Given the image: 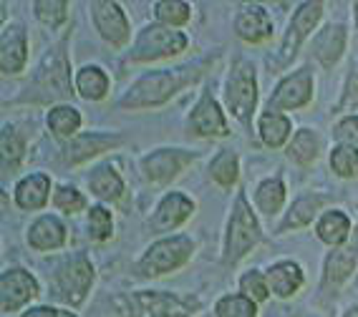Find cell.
Returning a JSON list of instances; mask_svg holds the SVG:
<instances>
[{
	"label": "cell",
	"instance_id": "12",
	"mask_svg": "<svg viewBox=\"0 0 358 317\" xmlns=\"http://www.w3.org/2000/svg\"><path fill=\"white\" fill-rule=\"evenodd\" d=\"M310 96H313V76L308 68H301L278 86L273 108H301L310 101Z\"/></svg>",
	"mask_w": 358,
	"mask_h": 317
},
{
	"label": "cell",
	"instance_id": "36",
	"mask_svg": "<svg viewBox=\"0 0 358 317\" xmlns=\"http://www.w3.org/2000/svg\"><path fill=\"white\" fill-rule=\"evenodd\" d=\"M217 317H255V302L240 295L222 297L217 302Z\"/></svg>",
	"mask_w": 358,
	"mask_h": 317
},
{
	"label": "cell",
	"instance_id": "4",
	"mask_svg": "<svg viewBox=\"0 0 358 317\" xmlns=\"http://www.w3.org/2000/svg\"><path fill=\"white\" fill-rule=\"evenodd\" d=\"M224 98H227V108L232 111V116H237L243 124H248L252 119L257 91H255V71H252V66L248 61H237L235 64L230 78H227Z\"/></svg>",
	"mask_w": 358,
	"mask_h": 317
},
{
	"label": "cell",
	"instance_id": "44",
	"mask_svg": "<svg viewBox=\"0 0 358 317\" xmlns=\"http://www.w3.org/2000/svg\"><path fill=\"white\" fill-rule=\"evenodd\" d=\"M345 317H358V307H356V310H351V312H348V315H345Z\"/></svg>",
	"mask_w": 358,
	"mask_h": 317
},
{
	"label": "cell",
	"instance_id": "21",
	"mask_svg": "<svg viewBox=\"0 0 358 317\" xmlns=\"http://www.w3.org/2000/svg\"><path fill=\"white\" fill-rule=\"evenodd\" d=\"M268 285H270V290L275 292L278 297H290V295H295L303 285L301 267L293 265V262H280V265L270 267Z\"/></svg>",
	"mask_w": 358,
	"mask_h": 317
},
{
	"label": "cell",
	"instance_id": "35",
	"mask_svg": "<svg viewBox=\"0 0 358 317\" xmlns=\"http://www.w3.org/2000/svg\"><path fill=\"white\" fill-rule=\"evenodd\" d=\"M157 18L166 26H185L189 20V6L187 3H177V0H162L157 3Z\"/></svg>",
	"mask_w": 358,
	"mask_h": 317
},
{
	"label": "cell",
	"instance_id": "26",
	"mask_svg": "<svg viewBox=\"0 0 358 317\" xmlns=\"http://www.w3.org/2000/svg\"><path fill=\"white\" fill-rule=\"evenodd\" d=\"M76 86L83 98L99 101V98H103L106 91H109V78H106V73H103L101 68H96V66H86V68L78 73Z\"/></svg>",
	"mask_w": 358,
	"mask_h": 317
},
{
	"label": "cell",
	"instance_id": "41",
	"mask_svg": "<svg viewBox=\"0 0 358 317\" xmlns=\"http://www.w3.org/2000/svg\"><path fill=\"white\" fill-rule=\"evenodd\" d=\"M336 139L348 141V146L358 144V116H351V119L341 121L338 126H336Z\"/></svg>",
	"mask_w": 358,
	"mask_h": 317
},
{
	"label": "cell",
	"instance_id": "43",
	"mask_svg": "<svg viewBox=\"0 0 358 317\" xmlns=\"http://www.w3.org/2000/svg\"><path fill=\"white\" fill-rule=\"evenodd\" d=\"M23 317H73V315L64 310H53V307H36V310L26 312Z\"/></svg>",
	"mask_w": 358,
	"mask_h": 317
},
{
	"label": "cell",
	"instance_id": "38",
	"mask_svg": "<svg viewBox=\"0 0 358 317\" xmlns=\"http://www.w3.org/2000/svg\"><path fill=\"white\" fill-rule=\"evenodd\" d=\"M89 232L96 242L109 239V235H111V214L109 212L101 209V207H94V209L89 212Z\"/></svg>",
	"mask_w": 358,
	"mask_h": 317
},
{
	"label": "cell",
	"instance_id": "22",
	"mask_svg": "<svg viewBox=\"0 0 358 317\" xmlns=\"http://www.w3.org/2000/svg\"><path fill=\"white\" fill-rule=\"evenodd\" d=\"M345 48V31L343 26H328L320 31L313 43V53L323 66H333L341 58Z\"/></svg>",
	"mask_w": 358,
	"mask_h": 317
},
{
	"label": "cell",
	"instance_id": "13",
	"mask_svg": "<svg viewBox=\"0 0 358 317\" xmlns=\"http://www.w3.org/2000/svg\"><path fill=\"white\" fill-rule=\"evenodd\" d=\"M320 13H323V3H303L301 10L295 13L293 23L288 28V36L282 40V61H290L298 51V45L306 40V36L310 33V28L318 23Z\"/></svg>",
	"mask_w": 358,
	"mask_h": 317
},
{
	"label": "cell",
	"instance_id": "24",
	"mask_svg": "<svg viewBox=\"0 0 358 317\" xmlns=\"http://www.w3.org/2000/svg\"><path fill=\"white\" fill-rule=\"evenodd\" d=\"M89 186H91V191L101 199H119L124 191V182H122V177L116 174L114 166H99L96 172L91 174Z\"/></svg>",
	"mask_w": 358,
	"mask_h": 317
},
{
	"label": "cell",
	"instance_id": "16",
	"mask_svg": "<svg viewBox=\"0 0 358 317\" xmlns=\"http://www.w3.org/2000/svg\"><path fill=\"white\" fill-rule=\"evenodd\" d=\"M192 209H194L192 199L182 197V194H169V197L162 199L157 216L152 219V227L157 229V232H166V229L179 227L187 216L192 214Z\"/></svg>",
	"mask_w": 358,
	"mask_h": 317
},
{
	"label": "cell",
	"instance_id": "2",
	"mask_svg": "<svg viewBox=\"0 0 358 317\" xmlns=\"http://www.w3.org/2000/svg\"><path fill=\"white\" fill-rule=\"evenodd\" d=\"M260 239V227H257L255 216L250 212L248 202L240 194L235 202V212L230 219V232H227V247H224V262L235 265L237 260H243L250 249L255 247Z\"/></svg>",
	"mask_w": 358,
	"mask_h": 317
},
{
	"label": "cell",
	"instance_id": "20",
	"mask_svg": "<svg viewBox=\"0 0 358 317\" xmlns=\"http://www.w3.org/2000/svg\"><path fill=\"white\" fill-rule=\"evenodd\" d=\"M28 242L33 249H56L66 242V227L56 216H41L28 232Z\"/></svg>",
	"mask_w": 358,
	"mask_h": 317
},
{
	"label": "cell",
	"instance_id": "40",
	"mask_svg": "<svg viewBox=\"0 0 358 317\" xmlns=\"http://www.w3.org/2000/svg\"><path fill=\"white\" fill-rule=\"evenodd\" d=\"M53 202H56L58 209H64V212H81L83 207H86V199H83L73 186H61V189L56 191Z\"/></svg>",
	"mask_w": 358,
	"mask_h": 317
},
{
	"label": "cell",
	"instance_id": "29",
	"mask_svg": "<svg viewBox=\"0 0 358 317\" xmlns=\"http://www.w3.org/2000/svg\"><path fill=\"white\" fill-rule=\"evenodd\" d=\"M45 121H48V126H51V131L56 133L58 139H69V136H73V133L78 131V126H81V116H78L76 108H71V106L53 108Z\"/></svg>",
	"mask_w": 358,
	"mask_h": 317
},
{
	"label": "cell",
	"instance_id": "15",
	"mask_svg": "<svg viewBox=\"0 0 358 317\" xmlns=\"http://www.w3.org/2000/svg\"><path fill=\"white\" fill-rule=\"evenodd\" d=\"M28 58V45H26V33L20 26H8L3 31V51H0V66L3 73H20L26 66Z\"/></svg>",
	"mask_w": 358,
	"mask_h": 317
},
{
	"label": "cell",
	"instance_id": "25",
	"mask_svg": "<svg viewBox=\"0 0 358 317\" xmlns=\"http://www.w3.org/2000/svg\"><path fill=\"white\" fill-rule=\"evenodd\" d=\"M326 204V197H320V194H310V197H301L298 202L293 204V209H290V214L282 219L280 229L285 232V229H295V227H306L310 219L315 216V212L320 209Z\"/></svg>",
	"mask_w": 358,
	"mask_h": 317
},
{
	"label": "cell",
	"instance_id": "34",
	"mask_svg": "<svg viewBox=\"0 0 358 317\" xmlns=\"http://www.w3.org/2000/svg\"><path fill=\"white\" fill-rule=\"evenodd\" d=\"M331 166L338 177L353 179L358 174V152L353 146H338V149H333Z\"/></svg>",
	"mask_w": 358,
	"mask_h": 317
},
{
	"label": "cell",
	"instance_id": "9",
	"mask_svg": "<svg viewBox=\"0 0 358 317\" xmlns=\"http://www.w3.org/2000/svg\"><path fill=\"white\" fill-rule=\"evenodd\" d=\"M91 13H94V23H96L99 33H101L111 45L127 43L129 40V20L116 3H109V0L91 3Z\"/></svg>",
	"mask_w": 358,
	"mask_h": 317
},
{
	"label": "cell",
	"instance_id": "19",
	"mask_svg": "<svg viewBox=\"0 0 358 317\" xmlns=\"http://www.w3.org/2000/svg\"><path fill=\"white\" fill-rule=\"evenodd\" d=\"M48 189H51V179L45 174H31L15 186V202L20 209H41L48 202Z\"/></svg>",
	"mask_w": 358,
	"mask_h": 317
},
{
	"label": "cell",
	"instance_id": "3",
	"mask_svg": "<svg viewBox=\"0 0 358 317\" xmlns=\"http://www.w3.org/2000/svg\"><path fill=\"white\" fill-rule=\"evenodd\" d=\"M192 239L187 237H172V239H162L154 247H149V252L141 257L139 262V274L144 277H157V274L172 272L177 267L185 265L192 257Z\"/></svg>",
	"mask_w": 358,
	"mask_h": 317
},
{
	"label": "cell",
	"instance_id": "39",
	"mask_svg": "<svg viewBox=\"0 0 358 317\" xmlns=\"http://www.w3.org/2000/svg\"><path fill=\"white\" fill-rule=\"evenodd\" d=\"M243 287L245 297H250L252 302H262V300H268V282L262 279L260 272H248L240 282Z\"/></svg>",
	"mask_w": 358,
	"mask_h": 317
},
{
	"label": "cell",
	"instance_id": "6",
	"mask_svg": "<svg viewBox=\"0 0 358 317\" xmlns=\"http://www.w3.org/2000/svg\"><path fill=\"white\" fill-rule=\"evenodd\" d=\"M36 101H53V98H66L71 96L69 66L61 53V48H53L51 56H45L43 66L38 68V76L33 83Z\"/></svg>",
	"mask_w": 358,
	"mask_h": 317
},
{
	"label": "cell",
	"instance_id": "14",
	"mask_svg": "<svg viewBox=\"0 0 358 317\" xmlns=\"http://www.w3.org/2000/svg\"><path fill=\"white\" fill-rule=\"evenodd\" d=\"M189 124H192V128L199 136H215V139H220V136L230 133L224 114L220 111L217 101L212 96H202V101L194 106L192 116H189Z\"/></svg>",
	"mask_w": 358,
	"mask_h": 317
},
{
	"label": "cell",
	"instance_id": "37",
	"mask_svg": "<svg viewBox=\"0 0 358 317\" xmlns=\"http://www.w3.org/2000/svg\"><path fill=\"white\" fill-rule=\"evenodd\" d=\"M36 15H38L41 20H43L45 26H61L66 18H69V3H64V0H38L36 3Z\"/></svg>",
	"mask_w": 358,
	"mask_h": 317
},
{
	"label": "cell",
	"instance_id": "23",
	"mask_svg": "<svg viewBox=\"0 0 358 317\" xmlns=\"http://www.w3.org/2000/svg\"><path fill=\"white\" fill-rule=\"evenodd\" d=\"M260 136L270 149H278V146H282L285 141H288L290 121L282 114H278V111H270L268 108L260 119Z\"/></svg>",
	"mask_w": 358,
	"mask_h": 317
},
{
	"label": "cell",
	"instance_id": "30",
	"mask_svg": "<svg viewBox=\"0 0 358 317\" xmlns=\"http://www.w3.org/2000/svg\"><path fill=\"white\" fill-rule=\"evenodd\" d=\"M353 262H356V254H353L351 249L333 252L326 262V285H331V287L341 285V282L353 272Z\"/></svg>",
	"mask_w": 358,
	"mask_h": 317
},
{
	"label": "cell",
	"instance_id": "8",
	"mask_svg": "<svg viewBox=\"0 0 358 317\" xmlns=\"http://www.w3.org/2000/svg\"><path fill=\"white\" fill-rule=\"evenodd\" d=\"M56 279H58L61 297L71 304H81L91 287V279H94V270H91L86 257H73V260L56 274Z\"/></svg>",
	"mask_w": 358,
	"mask_h": 317
},
{
	"label": "cell",
	"instance_id": "18",
	"mask_svg": "<svg viewBox=\"0 0 358 317\" xmlns=\"http://www.w3.org/2000/svg\"><path fill=\"white\" fill-rule=\"evenodd\" d=\"M237 36L250 43H262L265 38H270V33H273V23H270L268 13L262 10L260 6H250L245 8L243 13L237 15Z\"/></svg>",
	"mask_w": 358,
	"mask_h": 317
},
{
	"label": "cell",
	"instance_id": "10",
	"mask_svg": "<svg viewBox=\"0 0 358 317\" xmlns=\"http://www.w3.org/2000/svg\"><path fill=\"white\" fill-rule=\"evenodd\" d=\"M192 158V154L179 152V149H162V152H154L152 156L144 158V172H147V179H152L154 184H166Z\"/></svg>",
	"mask_w": 358,
	"mask_h": 317
},
{
	"label": "cell",
	"instance_id": "31",
	"mask_svg": "<svg viewBox=\"0 0 358 317\" xmlns=\"http://www.w3.org/2000/svg\"><path fill=\"white\" fill-rule=\"evenodd\" d=\"M255 202L265 214H275L282 207V202H285V186H282V182H278V179L262 182L255 194Z\"/></svg>",
	"mask_w": 358,
	"mask_h": 317
},
{
	"label": "cell",
	"instance_id": "7",
	"mask_svg": "<svg viewBox=\"0 0 358 317\" xmlns=\"http://www.w3.org/2000/svg\"><path fill=\"white\" fill-rule=\"evenodd\" d=\"M192 310L185 300L159 292H139L129 297V317H189Z\"/></svg>",
	"mask_w": 358,
	"mask_h": 317
},
{
	"label": "cell",
	"instance_id": "17",
	"mask_svg": "<svg viewBox=\"0 0 358 317\" xmlns=\"http://www.w3.org/2000/svg\"><path fill=\"white\" fill-rule=\"evenodd\" d=\"M119 141H122L119 136H106V133H83V136H78V139L66 149L64 161L66 164H81L86 158L96 156L99 152H106V149L116 146Z\"/></svg>",
	"mask_w": 358,
	"mask_h": 317
},
{
	"label": "cell",
	"instance_id": "42",
	"mask_svg": "<svg viewBox=\"0 0 358 317\" xmlns=\"http://www.w3.org/2000/svg\"><path fill=\"white\" fill-rule=\"evenodd\" d=\"M338 108L341 111H345V108H358V73H353V76L348 78V89H345Z\"/></svg>",
	"mask_w": 358,
	"mask_h": 317
},
{
	"label": "cell",
	"instance_id": "28",
	"mask_svg": "<svg viewBox=\"0 0 358 317\" xmlns=\"http://www.w3.org/2000/svg\"><path fill=\"white\" fill-rule=\"evenodd\" d=\"M348 232H351V222L343 212H328L318 222V237L326 244H341V242H345Z\"/></svg>",
	"mask_w": 358,
	"mask_h": 317
},
{
	"label": "cell",
	"instance_id": "33",
	"mask_svg": "<svg viewBox=\"0 0 358 317\" xmlns=\"http://www.w3.org/2000/svg\"><path fill=\"white\" fill-rule=\"evenodd\" d=\"M210 174L220 186H232L237 182V156L232 152H222L210 164Z\"/></svg>",
	"mask_w": 358,
	"mask_h": 317
},
{
	"label": "cell",
	"instance_id": "11",
	"mask_svg": "<svg viewBox=\"0 0 358 317\" xmlns=\"http://www.w3.org/2000/svg\"><path fill=\"white\" fill-rule=\"evenodd\" d=\"M0 290H3V312H15L38 295L36 279L23 270H8L0 279Z\"/></svg>",
	"mask_w": 358,
	"mask_h": 317
},
{
	"label": "cell",
	"instance_id": "45",
	"mask_svg": "<svg viewBox=\"0 0 358 317\" xmlns=\"http://www.w3.org/2000/svg\"><path fill=\"white\" fill-rule=\"evenodd\" d=\"M353 8H356V20H358V3H356V6H353Z\"/></svg>",
	"mask_w": 358,
	"mask_h": 317
},
{
	"label": "cell",
	"instance_id": "27",
	"mask_svg": "<svg viewBox=\"0 0 358 317\" xmlns=\"http://www.w3.org/2000/svg\"><path fill=\"white\" fill-rule=\"evenodd\" d=\"M318 152H320L318 136H315L313 131H308V128H303V131L295 133V139L290 141V146H288V156L293 158L295 164H301V166L313 164L315 156H318Z\"/></svg>",
	"mask_w": 358,
	"mask_h": 317
},
{
	"label": "cell",
	"instance_id": "32",
	"mask_svg": "<svg viewBox=\"0 0 358 317\" xmlns=\"http://www.w3.org/2000/svg\"><path fill=\"white\" fill-rule=\"evenodd\" d=\"M23 152H26V141L15 131L13 126H6L3 128V166L8 169H15L20 164V158H23Z\"/></svg>",
	"mask_w": 358,
	"mask_h": 317
},
{
	"label": "cell",
	"instance_id": "5",
	"mask_svg": "<svg viewBox=\"0 0 358 317\" xmlns=\"http://www.w3.org/2000/svg\"><path fill=\"white\" fill-rule=\"evenodd\" d=\"M187 48V36L169 31V26H149L141 31L134 45L131 61H157V58L177 56Z\"/></svg>",
	"mask_w": 358,
	"mask_h": 317
},
{
	"label": "cell",
	"instance_id": "1",
	"mask_svg": "<svg viewBox=\"0 0 358 317\" xmlns=\"http://www.w3.org/2000/svg\"><path fill=\"white\" fill-rule=\"evenodd\" d=\"M207 61H199L192 66H182V68L172 71H159V73H149L141 76L139 81L131 86L127 96H124L119 106L122 108H147V106H159L166 98H172L179 89H185L189 83H194L202 76V68Z\"/></svg>",
	"mask_w": 358,
	"mask_h": 317
}]
</instances>
